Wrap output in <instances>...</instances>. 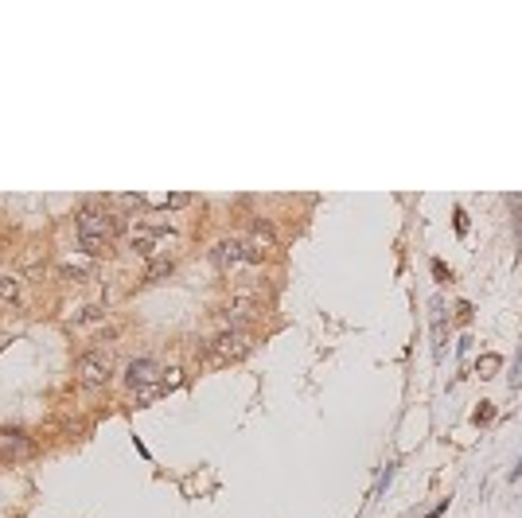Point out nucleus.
Listing matches in <instances>:
<instances>
[{
    "label": "nucleus",
    "mask_w": 522,
    "mask_h": 518,
    "mask_svg": "<svg viewBox=\"0 0 522 518\" xmlns=\"http://www.w3.org/2000/svg\"><path fill=\"white\" fill-rule=\"evenodd\" d=\"M117 222H121V218L113 215L106 203L82 207V215H78V246H82L90 257L106 253L113 246V238H117Z\"/></svg>",
    "instance_id": "1"
},
{
    "label": "nucleus",
    "mask_w": 522,
    "mask_h": 518,
    "mask_svg": "<svg viewBox=\"0 0 522 518\" xmlns=\"http://www.w3.org/2000/svg\"><path fill=\"white\" fill-rule=\"evenodd\" d=\"M125 386L133 390L141 401H156L160 394H168L171 386H180V370H171V378H164V366L152 359H137L125 370Z\"/></svg>",
    "instance_id": "2"
},
{
    "label": "nucleus",
    "mask_w": 522,
    "mask_h": 518,
    "mask_svg": "<svg viewBox=\"0 0 522 518\" xmlns=\"http://www.w3.org/2000/svg\"><path fill=\"white\" fill-rule=\"evenodd\" d=\"M171 242H176V230L171 226H156V222H145V226L133 230V250L141 253V257H160V253L168 250Z\"/></svg>",
    "instance_id": "3"
},
{
    "label": "nucleus",
    "mask_w": 522,
    "mask_h": 518,
    "mask_svg": "<svg viewBox=\"0 0 522 518\" xmlns=\"http://www.w3.org/2000/svg\"><path fill=\"white\" fill-rule=\"evenodd\" d=\"M110 374H113L110 351H86L82 359H78V382L90 386V390H94V386H106Z\"/></svg>",
    "instance_id": "4"
},
{
    "label": "nucleus",
    "mask_w": 522,
    "mask_h": 518,
    "mask_svg": "<svg viewBox=\"0 0 522 518\" xmlns=\"http://www.w3.org/2000/svg\"><path fill=\"white\" fill-rule=\"evenodd\" d=\"M261 261V253L250 246V242H238V238H226L215 246V266L219 269H238V266H254Z\"/></svg>",
    "instance_id": "5"
},
{
    "label": "nucleus",
    "mask_w": 522,
    "mask_h": 518,
    "mask_svg": "<svg viewBox=\"0 0 522 518\" xmlns=\"http://www.w3.org/2000/svg\"><path fill=\"white\" fill-rule=\"evenodd\" d=\"M246 347H250V335H246L242 327H230V331H222V335L211 343V359L230 362V359H238V355H246Z\"/></svg>",
    "instance_id": "6"
},
{
    "label": "nucleus",
    "mask_w": 522,
    "mask_h": 518,
    "mask_svg": "<svg viewBox=\"0 0 522 518\" xmlns=\"http://www.w3.org/2000/svg\"><path fill=\"white\" fill-rule=\"evenodd\" d=\"M187 203H191V195H145V207H152V211H176Z\"/></svg>",
    "instance_id": "7"
},
{
    "label": "nucleus",
    "mask_w": 522,
    "mask_h": 518,
    "mask_svg": "<svg viewBox=\"0 0 522 518\" xmlns=\"http://www.w3.org/2000/svg\"><path fill=\"white\" fill-rule=\"evenodd\" d=\"M0 448H4L8 456H27V452H32L24 433H0Z\"/></svg>",
    "instance_id": "8"
},
{
    "label": "nucleus",
    "mask_w": 522,
    "mask_h": 518,
    "mask_svg": "<svg viewBox=\"0 0 522 518\" xmlns=\"http://www.w3.org/2000/svg\"><path fill=\"white\" fill-rule=\"evenodd\" d=\"M20 296V281L16 277H0V301H16Z\"/></svg>",
    "instance_id": "9"
},
{
    "label": "nucleus",
    "mask_w": 522,
    "mask_h": 518,
    "mask_svg": "<svg viewBox=\"0 0 522 518\" xmlns=\"http://www.w3.org/2000/svg\"><path fill=\"white\" fill-rule=\"evenodd\" d=\"M495 370H499V359L495 355H484V359H479V378H491Z\"/></svg>",
    "instance_id": "10"
},
{
    "label": "nucleus",
    "mask_w": 522,
    "mask_h": 518,
    "mask_svg": "<svg viewBox=\"0 0 522 518\" xmlns=\"http://www.w3.org/2000/svg\"><path fill=\"white\" fill-rule=\"evenodd\" d=\"M394 468H398V464H386V471H382V480H378V491H386V487H390V480H394Z\"/></svg>",
    "instance_id": "11"
},
{
    "label": "nucleus",
    "mask_w": 522,
    "mask_h": 518,
    "mask_svg": "<svg viewBox=\"0 0 522 518\" xmlns=\"http://www.w3.org/2000/svg\"><path fill=\"white\" fill-rule=\"evenodd\" d=\"M444 510H449V499H444V503H437V506H433V510H429L425 518H440V515H444Z\"/></svg>",
    "instance_id": "12"
},
{
    "label": "nucleus",
    "mask_w": 522,
    "mask_h": 518,
    "mask_svg": "<svg viewBox=\"0 0 522 518\" xmlns=\"http://www.w3.org/2000/svg\"><path fill=\"white\" fill-rule=\"evenodd\" d=\"M456 230H460V234L468 230V215H464V211H456Z\"/></svg>",
    "instance_id": "13"
},
{
    "label": "nucleus",
    "mask_w": 522,
    "mask_h": 518,
    "mask_svg": "<svg viewBox=\"0 0 522 518\" xmlns=\"http://www.w3.org/2000/svg\"><path fill=\"white\" fill-rule=\"evenodd\" d=\"M519 480H522V460H519V468L510 471V483H519Z\"/></svg>",
    "instance_id": "14"
}]
</instances>
